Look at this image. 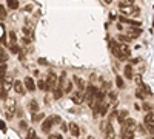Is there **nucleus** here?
I'll use <instances>...</instances> for the list:
<instances>
[{
	"mask_svg": "<svg viewBox=\"0 0 154 139\" xmlns=\"http://www.w3.org/2000/svg\"><path fill=\"white\" fill-rule=\"evenodd\" d=\"M5 102H6V104H5V115H6V119H12V118H14V115H16V111H17L16 100L11 99V97H8Z\"/></svg>",
	"mask_w": 154,
	"mask_h": 139,
	"instance_id": "f257e3e1",
	"label": "nucleus"
},
{
	"mask_svg": "<svg viewBox=\"0 0 154 139\" xmlns=\"http://www.w3.org/2000/svg\"><path fill=\"white\" fill-rule=\"evenodd\" d=\"M0 82H2V85H0V87H2L5 91H8V90H11V88H12L14 79H12V76H11V74H8V73H6V74L3 76V77L0 79Z\"/></svg>",
	"mask_w": 154,
	"mask_h": 139,
	"instance_id": "f03ea898",
	"label": "nucleus"
},
{
	"mask_svg": "<svg viewBox=\"0 0 154 139\" xmlns=\"http://www.w3.org/2000/svg\"><path fill=\"white\" fill-rule=\"evenodd\" d=\"M136 128H137V124H136V121H134V119H130V118H128L125 122H122V130H125V131L134 133V131H136Z\"/></svg>",
	"mask_w": 154,
	"mask_h": 139,
	"instance_id": "7ed1b4c3",
	"label": "nucleus"
},
{
	"mask_svg": "<svg viewBox=\"0 0 154 139\" xmlns=\"http://www.w3.org/2000/svg\"><path fill=\"white\" fill-rule=\"evenodd\" d=\"M45 82H46V85L49 87V90H56V88H57V82H59V79H57V76H56V74L49 73V74H48V79H46Z\"/></svg>",
	"mask_w": 154,
	"mask_h": 139,
	"instance_id": "20e7f679",
	"label": "nucleus"
},
{
	"mask_svg": "<svg viewBox=\"0 0 154 139\" xmlns=\"http://www.w3.org/2000/svg\"><path fill=\"white\" fill-rule=\"evenodd\" d=\"M96 93H97V88H96L94 85H89L88 90H86V93H85L83 96H85V99L88 100V102H91V100L96 97Z\"/></svg>",
	"mask_w": 154,
	"mask_h": 139,
	"instance_id": "39448f33",
	"label": "nucleus"
},
{
	"mask_svg": "<svg viewBox=\"0 0 154 139\" xmlns=\"http://www.w3.org/2000/svg\"><path fill=\"white\" fill-rule=\"evenodd\" d=\"M103 139H116V131H114L111 124H106V127H105V137Z\"/></svg>",
	"mask_w": 154,
	"mask_h": 139,
	"instance_id": "423d86ee",
	"label": "nucleus"
},
{
	"mask_svg": "<svg viewBox=\"0 0 154 139\" xmlns=\"http://www.w3.org/2000/svg\"><path fill=\"white\" fill-rule=\"evenodd\" d=\"M53 125H54L53 118H48V119H45V121H43V124H42V130H43L45 133H49V131H51V128H53Z\"/></svg>",
	"mask_w": 154,
	"mask_h": 139,
	"instance_id": "0eeeda50",
	"label": "nucleus"
},
{
	"mask_svg": "<svg viewBox=\"0 0 154 139\" xmlns=\"http://www.w3.org/2000/svg\"><path fill=\"white\" fill-rule=\"evenodd\" d=\"M12 88H14V91H16L17 94H25L23 82H20V81H14V84H12Z\"/></svg>",
	"mask_w": 154,
	"mask_h": 139,
	"instance_id": "6e6552de",
	"label": "nucleus"
},
{
	"mask_svg": "<svg viewBox=\"0 0 154 139\" xmlns=\"http://www.w3.org/2000/svg\"><path fill=\"white\" fill-rule=\"evenodd\" d=\"M72 81H74V84H75L77 87H79V90L83 93V91H85V88H86V84H85V81H83L82 77H79V76H74V77H72Z\"/></svg>",
	"mask_w": 154,
	"mask_h": 139,
	"instance_id": "1a4fd4ad",
	"label": "nucleus"
},
{
	"mask_svg": "<svg viewBox=\"0 0 154 139\" xmlns=\"http://www.w3.org/2000/svg\"><path fill=\"white\" fill-rule=\"evenodd\" d=\"M23 87H25V90H29V91H34L35 90V84L31 77H26L23 81Z\"/></svg>",
	"mask_w": 154,
	"mask_h": 139,
	"instance_id": "9d476101",
	"label": "nucleus"
},
{
	"mask_svg": "<svg viewBox=\"0 0 154 139\" xmlns=\"http://www.w3.org/2000/svg\"><path fill=\"white\" fill-rule=\"evenodd\" d=\"M83 99H85V96H83L82 91L72 94V102H74V104H82V102H83Z\"/></svg>",
	"mask_w": 154,
	"mask_h": 139,
	"instance_id": "9b49d317",
	"label": "nucleus"
},
{
	"mask_svg": "<svg viewBox=\"0 0 154 139\" xmlns=\"http://www.w3.org/2000/svg\"><path fill=\"white\" fill-rule=\"evenodd\" d=\"M69 131H71V134L72 136H79L80 134V128H79V125H77V124H74V122H71L69 124Z\"/></svg>",
	"mask_w": 154,
	"mask_h": 139,
	"instance_id": "f8f14e48",
	"label": "nucleus"
},
{
	"mask_svg": "<svg viewBox=\"0 0 154 139\" xmlns=\"http://www.w3.org/2000/svg\"><path fill=\"white\" fill-rule=\"evenodd\" d=\"M128 116H130V115H128V111L126 110H120V111H117V121L122 124V122H125L126 119H128Z\"/></svg>",
	"mask_w": 154,
	"mask_h": 139,
	"instance_id": "ddd939ff",
	"label": "nucleus"
},
{
	"mask_svg": "<svg viewBox=\"0 0 154 139\" xmlns=\"http://www.w3.org/2000/svg\"><path fill=\"white\" fill-rule=\"evenodd\" d=\"M6 62H8V53H6V49H3L0 46V64L6 65Z\"/></svg>",
	"mask_w": 154,
	"mask_h": 139,
	"instance_id": "4468645a",
	"label": "nucleus"
},
{
	"mask_svg": "<svg viewBox=\"0 0 154 139\" xmlns=\"http://www.w3.org/2000/svg\"><path fill=\"white\" fill-rule=\"evenodd\" d=\"M108 104L106 102H102L100 104V107H99V110H97V113H99V115H102V116H105L106 115V113H108Z\"/></svg>",
	"mask_w": 154,
	"mask_h": 139,
	"instance_id": "2eb2a0df",
	"label": "nucleus"
},
{
	"mask_svg": "<svg viewBox=\"0 0 154 139\" xmlns=\"http://www.w3.org/2000/svg\"><path fill=\"white\" fill-rule=\"evenodd\" d=\"M28 108L31 110V113H37L38 111V105H37V100L35 99H31V102L28 104Z\"/></svg>",
	"mask_w": 154,
	"mask_h": 139,
	"instance_id": "dca6fc26",
	"label": "nucleus"
},
{
	"mask_svg": "<svg viewBox=\"0 0 154 139\" xmlns=\"http://www.w3.org/2000/svg\"><path fill=\"white\" fill-rule=\"evenodd\" d=\"M119 43L117 42H116V40H109V48H111V51H112V54L116 56V54H117V51H119Z\"/></svg>",
	"mask_w": 154,
	"mask_h": 139,
	"instance_id": "f3484780",
	"label": "nucleus"
},
{
	"mask_svg": "<svg viewBox=\"0 0 154 139\" xmlns=\"http://www.w3.org/2000/svg\"><path fill=\"white\" fill-rule=\"evenodd\" d=\"M35 88H40L42 91H48V90H49V87L46 85V82H45V81H38V82H37V87H35Z\"/></svg>",
	"mask_w": 154,
	"mask_h": 139,
	"instance_id": "a211bd4d",
	"label": "nucleus"
},
{
	"mask_svg": "<svg viewBox=\"0 0 154 139\" xmlns=\"http://www.w3.org/2000/svg\"><path fill=\"white\" fill-rule=\"evenodd\" d=\"M133 68L130 67V65H126L125 67V77H128V79H133Z\"/></svg>",
	"mask_w": 154,
	"mask_h": 139,
	"instance_id": "6ab92c4d",
	"label": "nucleus"
},
{
	"mask_svg": "<svg viewBox=\"0 0 154 139\" xmlns=\"http://www.w3.org/2000/svg\"><path fill=\"white\" fill-rule=\"evenodd\" d=\"M120 137H122V139H134V133H130V131H125V130H122Z\"/></svg>",
	"mask_w": 154,
	"mask_h": 139,
	"instance_id": "aec40b11",
	"label": "nucleus"
},
{
	"mask_svg": "<svg viewBox=\"0 0 154 139\" xmlns=\"http://www.w3.org/2000/svg\"><path fill=\"white\" fill-rule=\"evenodd\" d=\"M143 122H145V124H151V122H154V115H152V113H148V115L145 116V119H143Z\"/></svg>",
	"mask_w": 154,
	"mask_h": 139,
	"instance_id": "412c9836",
	"label": "nucleus"
},
{
	"mask_svg": "<svg viewBox=\"0 0 154 139\" xmlns=\"http://www.w3.org/2000/svg\"><path fill=\"white\" fill-rule=\"evenodd\" d=\"M9 40H11V45H17V43H16V42H17V37H16V33H14V31L9 33Z\"/></svg>",
	"mask_w": 154,
	"mask_h": 139,
	"instance_id": "4be33fe9",
	"label": "nucleus"
},
{
	"mask_svg": "<svg viewBox=\"0 0 154 139\" xmlns=\"http://www.w3.org/2000/svg\"><path fill=\"white\" fill-rule=\"evenodd\" d=\"M116 84H117V88H125V84H123V79L120 77V76H117V77H116Z\"/></svg>",
	"mask_w": 154,
	"mask_h": 139,
	"instance_id": "5701e85b",
	"label": "nucleus"
},
{
	"mask_svg": "<svg viewBox=\"0 0 154 139\" xmlns=\"http://www.w3.org/2000/svg\"><path fill=\"white\" fill-rule=\"evenodd\" d=\"M140 90H142L145 94H151V88H149L148 85H145V84H142V85H140Z\"/></svg>",
	"mask_w": 154,
	"mask_h": 139,
	"instance_id": "b1692460",
	"label": "nucleus"
},
{
	"mask_svg": "<svg viewBox=\"0 0 154 139\" xmlns=\"http://www.w3.org/2000/svg\"><path fill=\"white\" fill-rule=\"evenodd\" d=\"M133 79H134V82L140 87V85H142V76H140V74H136V76H133Z\"/></svg>",
	"mask_w": 154,
	"mask_h": 139,
	"instance_id": "393cba45",
	"label": "nucleus"
},
{
	"mask_svg": "<svg viewBox=\"0 0 154 139\" xmlns=\"http://www.w3.org/2000/svg\"><path fill=\"white\" fill-rule=\"evenodd\" d=\"M8 6H9L11 9H16V8H19V2H14V0H9V2H8Z\"/></svg>",
	"mask_w": 154,
	"mask_h": 139,
	"instance_id": "a878e982",
	"label": "nucleus"
},
{
	"mask_svg": "<svg viewBox=\"0 0 154 139\" xmlns=\"http://www.w3.org/2000/svg\"><path fill=\"white\" fill-rule=\"evenodd\" d=\"M108 97H109V100H112V102H114V100H117V93H116V91H109L108 93Z\"/></svg>",
	"mask_w": 154,
	"mask_h": 139,
	"instance_id": "bb28decb",
	"label": "nucleus"
},
{
	"mask_svg": "<svg viewBox=\"0 0 154 139\" xmlns=\"http://www.w3.org/2000/svg\"><path fill=\"white\" fill-rule=\"evenodd\" d=\"M62 94H63V91L60 90V88H56V90H54V97H56V99H60Z\"/></svg>",
	"mask_w": 154,
	"mask_h": 139,
	"instance_id": "cd10ccee",
	"label": "nucleus"
},
{
	"mask_svg": "<svg viewBox=\"0 0 154 139\" xmlns=\"http://www.w3.org/2000/svg\"><path fill=\"white\" fill-rule=\"evenodd\" d=\"M140 33H142V31H140V28H131L130 30V34L131 36H139Z\"/></svg>",
	"mask_w": 154,
	"mask_h": 139,
	"instance_id": "c85d7f7f",
	"label": "nucleus"
},
{
	"mask_svg": "<svg viewBox=\"0 0 154 139\" xmlns=\"http://www.w3.org/2000/svg\"><path fill=\"white\" fill-rule=\"evenodd\" d=\"M26 139H35V131H34L32 128L28 130V136H26Z\"/></svg>",
	"mask_w": 154,
	"mask_h": 139,
	"instance_id": "c756f323",
	"label": "nucleus"
},
{
	"mask_svg": "<svg viewBox=\"0 0 154 139\" xmlns=\"http://www.w3.org/2000/svg\"><path fill=\"white\" fill-rule=\"evenodd\" d=\"M32 119H34V122H38V121H42V119H43V115H42V113H35Z\"/></svg>",
	"mask_w": 154,
	"mask_h": 139,
	"instance_id": "7c9ffc66",
	"label": "nucleus"
},
{
	"mask_svg": "<svg viewBox=\"0 0 154 139\" xmlns=\"http://www.w3.org/2000/svg\"><path fill=\"white\" fill-rule=\"evenodd\" d=\"M6 74V65H0V79Z\"/></svg>",
	"mask_w": 154,
	"mask_h": 139,
	"instance_id": "2f4dec72",
	"label": "nucleus"
},
{
	"mask_svg": "<svg viewBox=\"0 0 154 139\" xmlns=\"http://www.w3.org/2000/svg\"><path fill=\"white\" fill-rule=\"evenodd\" d=\"M71 90H72V84H71V82H68V84H66V87L63 88V91H65V93H71Z\"/></svg>",
	"mask_w": 154,
	"mask_h": 139,
	"instance_id": "473e14b6",
	"label": "nucleus"
},
{
	"mask_svg": "<svg viewBox=\"0 0 154 139\" xmlns=\"http://www.w3.org/2000/svg\"><path fill=\"white\" fill-rule=\"evenodd\" d=\"M136 96H137L139 99H143V97H145L146 94H145V93H143V91H142V90H140V88H139V90L136 91Z\"/></svg>",
	"mask_w": 154,
	"mask_h": 139,
	"instance_id": "72a5a7b5",
	"label": "nucleus"
},
{
	"mask_svg": "<svg viewBox=\"0 0 154 139\" xmlns=\"http://www.w3.org/2000/svg\"><path fill=\"white\" fill-rule=\"evenodd\" d=\"M0 97H2L3 100H6V99H8V97H6V91L3 90V88H2V87H0Z\"/></svg>",
	"mask_w": 154,
	"mask_h": 139,
	"instance_id": "f704fd0d",
	"label": "nucleus"
},
{
	"mask_svg": "<svg viewBox=\"0 0 154 139\" xmlns=\"http://www.w3.org/2000/svg\"><path fill=\"white\" fill-rule=\"evenodd\" d=\"M119 39H120V42H130L131 40V37H126V36H119Z\"/></svg>",
	"mask_w": 154,
	"mask_h": 139,
	"instance_id": "c9c22d12",
	"label": "nucleus"
},
{
	"mask_svg": "<svg viewBox=\"0 0 154 139\" xmlns=\"http://www.w3.org/2000/svg\"><path fill=\"white\" fill-rule=\"evenodd\" d=\"M146 128H148V131H149V133H154V122L146 124Z\"/></svg>",
	"mask_w": 154,
	"mask_h": 139,
	"instance_id": "e433bc0d",
	"label": "nucleus"
},
{
	"mask_svg": "<svg viewBox=\"0 0 154 139\" xmlns=\"http://www.w3.org/2000/svg\"><path fill=\"white\" fill-rule=\"evenodd\" d=\"M48 139H63V137H62L60 134H49Z\"/></svg>",
	"mask_w": 154,
	"mask_h": 139,
	"instance_id": "4c0bfd02",
	"label": "nucleus"
},
{
	"mask_svg": "<svg viewBox=\"0 0 154 139\" xmlns=\"http://www.w3.org/2000/svg\"><path fill=\"white\" fill-rule=\"evenodd\" d=\"M0 16H2V19L6 17V12H5V8L3 6H0Z\"/></svg>",
	"mask_w": 154,
	"mask_h": 139,
	"instance_id": "58836bf2",
	"label": "nucleus"
},
{
	"mask_svg": "<svg viewBox=\"0 0 154 139\" xmlns=\"http://www.w3.org/2000/svg\"><path fill=\"white\" fill-rule=\"evenodd\" d=\"M11 51L12 53H19V46L17 45H11Z\"/></svg>",
	"mask_w": 154,
	"mask_h": 139,
	"instance_id": "ea45409f",
	"label": "nucleus"
},
{
	"mask_svg": "<svg viewBox=\"0 0 154 139\" xmlns=\"http://www.w3.org/2000/svg\"><path fill=\"white\" fill-rule=\"evenodd\" d=\"M142 107H143V110H146V111H151V110H152V107H151L149 104H143Z\"/></svg>",
	"mask_w": 154,
	"mask_h": 139,
	"instance_id": "a19ab883",
	"label": "nucleus"
},
{
	"mask_svg": "<svg viewBox=\"0 0 154 139\" xmlns=\"http://www.w3.org/2000/svg\"><path fill=\"white\" fill-rule=\"evenodd\" d=\"M0 130H5V124H3V121H0Z\"/></svg>",
	"mask_w": 154,
	"mask_h": 139,
	"instance_id": "79ce46f5",
	"label": "nucleus"
},
{
	"mask_svg": "<svg viewBox=\"0 0 154 139\" xmlns=\"http://www.w3.org/2000/svg\"><path fill=\"white\" fill-rule=\"evenodd\" d=\"M83 139H94V137H93V136H85Z\"/></svg>",
	"mask_w": 154,
	"mask_h": 139,
	"instance_id": "37998d69",
	"label": "nucleus"
}]
</instances>
